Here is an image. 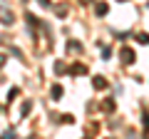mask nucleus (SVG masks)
I'll return each mask as SVG.
<instances>
[{
	"label": "nucleus",
	"instance_id": "obj_4",
	"mask_svg": "<svg viewBox=\"0 0 149 139\" xmlns=\"http://www.w3.org/2000/svg\"><path fill=\"white\" fill-rule=\"evenodd\" d=\"M95 10H97V15H107V10H109V8H107V3H97Z\"/></svg>",
	"mask_w": 149,
	"mask_h": 139
},
{
	"label": "nucleus",
	"instance_id": "obj_7",
	"mask_svg": "<svg viewBox=\"0 0 149 139\" xmlns=\"http://www.w3.org/2000/svg\"><path fill=\"white\" fill-rule=\"evenodd\" d=\"M15 97H17V87H13V90H10V95H8V99H15Z\"/></svg>",
	"mask_w": 149,
	"mask_h": 139
},
{
	"label": "nucleus",
	"instance_id": "obj_6",
	"mask_svg": "<svg viewBox=\"0 0 149 139\" xmlns=\"http://www.w3.org/2000/svg\"><path fill=\"white\" fill-rule=\"evenodd\" d=\"M60 97H62V87L55 85V87H52V99H60Z\"/></svg>",
	"mask_w": 149,
	"mask_h": 139
},
{
	"label": "nucleus",
	"instance_id": "obj_5",
	"mask_svg": "<svg viewBox=\"0 0 149 139\" xmlns=\"http://www.w3.org/2000/svg\"><path fill=\"white\" fill-rule=\"evenodd\" d=\"M134 40H137V42H142V45H149V35H147V32H139V35H134Z\"/></svg>",
	"mask_w": 149,
	"mask_h": 139
},
{
	"label": "nucleus",
	"instance_id": "obj_1",
	"mask_svg": "<svg viewBox=\"0 0 149 139\" xmlns=\"http://www.w3.org/2000/svg\"><path fill=\"white\" fill-rule=\"evenodd\" d=\"M122 62H124V65H132V62H134V52H132L129 47L122 50Z\"/></svg>",
	"mask_w": 149,
	"mask_h": 139
},
{
	"label": "nucleus",
	"instance_id": "obj_2",
	"mask_svg": "<svg viewBox=\"0 0 149 139\" xmlns=\"http://www.w3.org/2000/svg\"><path fill=\"white\" fill-rule=\"evenodd\" d=\"M92 85H95V90H104V87H107V80H102V77H95V80H92Z\"/></svg>",
	"mask_w": 149,
	"mask_h": 139
},
{
	"label": "nucleus",
	"instance_id": "obj_3",
	"mask_svg": "<svg viewBox=\"0 0 149 139\" xmlns=\"http://www.w3.org/2000/svg\"><path fill=\"white\" fill-rule=\"evenodd\" d=\"M70 72H72V75H82V72H87V67H85V65H72Z\"/></svg>",
	"mask_w": 149,
	"mask_h": 139
},
{
	"label": "nucleus",
	"instance_id": "obj_8",
	"mask_svg": "<svg viewBox=\"0 0 149 139\" xmlns=\"http://www.w3.org/2000/svg\"><path fill=\"white\" fill-rule=\"evenodd\" d=\"M3 65H5V55H0V67H3Z\"/></svg>",
	"mask_w": 149,
	"mask_h": 139
}]
</instances>
